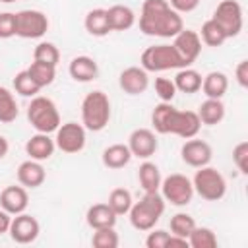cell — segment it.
Segmentation results:
<instances>
[{
  "mask_svg": "<svg viewBox=\"0 0 248 248\" xmlns=\"http://www.w3.org/2000/svg\"><path fill=\"white\" fill-rule=\"evenodd\" d=\"M196 112H198V118L202 124L215 126L225 118V105L221 99H207L205 97V101L200 105V108Z\"/></svg>",
  "mask_w": 248,
  "mask_h": 248,
  "instance_id": "27",
  "label": "cell"
},
{
  "mask_svg": "<svg viewBox=\"0 0 248 248\" xmlns=\"http://www.w3.org/2000/svg\"><path fill=\"white\" fill-rule=\"evenodd\" d=\"M110 209L116 213V215H128L134 200H132V192L126 190V188H114L110 194H108V202Z\"/></svg>",
  "mask_w": 248,
  "mask_h": 248,
  "instance_id": "32",
  "label": "cell"
},
{
  "mask_svg": "<svg viewBox=\"0 0 248 248\" xmlns=\"http://www.w3.org/2000/svg\"><path fill=\"white\" fill-rule=\"evenodd\" d=\"M16 37V14L14 12H0V39Z\"/></svg>",
  "mask_w": 248,
  "mask_h": 248,
  "instance_id": "41",
  "label": "cell"
},
{
  "mask_svg": "<svg viewBox=\"0 0 248 248\" xmlns=\"http://www.w3.org/2000/svg\"><path fill=\"white\" fill-rule=\"evenodd\" d=\"M227 89H229V78L225 72L213 70L202 79V91L207 99H223Z\"/></svg>",
  "mask_w": 248,
  "mask_h": 248,
  "instance_id": "24",
  "label": "cell"
},
{
  "mask_svg": "<svg viewBox=\"0 0 248 248\" xmlns=\"http://www.w3.org/2000/svg\"><path fill=\"white\" fill-rule=\"evenodd\" d=\"M10 221H12V215L6 213V211L0 207V234L8 232V229H10Z\"/></svg>",
  "mask_w": 248,
  "mask_h": 248,
  "instance_id": "45",
  "label": "cell"
},
{
  "mask_svg": "<svg viewBox=\"0 0 248 248\" xmlns=\"http://www.w3.org/2000/svg\"><path fill=\"white\" fill-rule=\"evenodd\" d=\"M17 114H19V108H17V101L14 93L8 87L0 85V122L10 124L17 118Z\"/></svg>",
  "mask_w": 248,
  "mask_h": 248,
  "instance_id": "30",
  "label": "cell"
},
{
  "mask_svg": "<svg viewBox=\"0 0 248 248\" xmlns=\"http://www.w3.org/2000/svg\"><path fill=\"white\" fill-rule=\"evenodd\" d=\"M91 244L95 248H116L120 244V238L114 227H103V229H95L91 236Z\"/></svg>",
  "mask_w": 248,
  "mask_h": 248,
  "instance_id": "36",
  "label": "cell"
},
{
  "mask_svg": "<svg viewBox=\"0 0 248 248\" xmlns=\"http://www.w3.org/2000/svg\"><path fill=\"white\" fill-rule=\"evenodd\" d=\"M140 62H141V68L145 72H167V70L186 68L172 45H153V46H147L141 52Z\"/></svg>",
  "mask_w": 248,
  "mask_h": 248,
  "instance_id": "7",
  "label": "cell"
},
{
  "mask_svg": "<svg viewBox=\"0 0 248 248\" xmlns=\"http://www.w3.org/2000/svg\"><path fill=\"white\" fill-rule=\"evenodd\" d=\"M85 128L83 124L78 122H64L56 128V136H54V143L56 149H60L62 153H79L85 147L87 136H85Z\"/></svg>",
  "mask_w": 248,
  "mask_h": 248,
  "instance_id": "11",
  "label": "cell"
},
{
  "mask_svg": "<svg viewBox=\"0 0 248 248\" xmlns=\"http://www.w3.org/2000/svg\"><path fill=\"white\" fill-rule=\"evenodd\" d=\"M194 194L205 202H219L227 194V180L215 167H200L192 178Z\"/></svg>",
  "mask_w": 248,
  "mask_h": 248,
  "instance_id": "6",
  "label": "cell"
},
{
  "mask_svg": "<svg viewBox=\"0 0 248 248\" xmlns=\"http://www.w3.org/2000/svg\"><path fill=\"white\" fill-rule=\"evenodd\" d=\"M48 31V17L41 10L16 12V35L21 39H41Z\"/></svg>",
  "mask_w": 248,
  "mask_h": 248,
  "instance_id": "10",
  "label": "cell"
},
{
  "mask_svg": "<svg viewBox=\"0 0 248 248\" xmlns=\"http://www.w3.org/2000/svg\"><path fill=\"white\" fill-rule=\"evenodd\" d=\"M202 79L203 78H202V74L198 70L186 66V68L176 70V76H174L172 81H174L176 91H182L186 95H192V93H198L202 89Z\"/></svg>",
  "mask_w": 248,
  "mask_h": 248,
  "instance_id": "25",
  "label": "cell"
},
{
  "mask_svg": "<svg viewBox=\"0 0 248 248\" xmlns=\"http://www.w3.org/2000/svg\"><path fill=\"white\" fill-rule=\"evenodd\" d=\"M180 157L182 161L188 165V167H194V169H200V167H205L211 163V157H213V149L207 141L203 140H196V138H190L182 143L180 147Z\"/></svg>",
  "mask_w": 248,
  "mask_h": 248,
  "instance_id": "15",
  "label": "cell"
},
{
  "mask_svg": "<svg viewBox=\"0 0 248 248\" xmlns=\"http://www.w3.org/2000/svg\"><path fill=\"white\" fill-rule=\"evenodd\" d=\"M184 29L182 16L167 0H145L140 12V31L149 37L170 39Z\"/></svg>",
  "mask_w": 248,
  "mask_h": 248,
  "instance_id": "1",
  "label": "cell"
},
{
  "mask_svg": "<svg viewBox=\"0 0 248 248\" xmlns=\"http://www.w3.org/2000/svg\"><path fill=\"white\" fill-rule=\"evenodd\" d=\"M198 35H200L202 43L207 45V46H221V45L227 41V35L223 33V29H221L211 17H209L207 21H203L202 31H200Z\"/></svg>",
  "mask_w": 248,
  "mask_h": 248,
  "instance_id": "33",
  "label": "cell"
},
{
  "mask_svg": "<svg viewBox=\"0 0 248 248\" xmlns=\"http://www.w3.org/2000/svg\"><path fill=\"white\" fill-rule=\"evenodd\" d=\"M14 89L21 97H35L41 91V87L31 79V76L27 74V70H21V72H17L14 76Z\"/></svg>",
  "mask_w": 248,
  "mask_h": 248,
  "instance_id": "37",
  "label": "cell"
},
{
  "mask_svg": "<svg viewBox=\"0 0 248 248\" xmlns=\"http://www.w3.org/2000/svg\"><path fill=\"white\" fill-rule=\"evenodd\" d=\"M8 232H10V238L16 244H31L39 238L41 225L33 215L23 211V213H17V215L12 217Z\"/></svg>",
  "mask_w": 248,
  "mask_h": 248,
  "instance_id": "12",
  "label": "cell"
},
{
  "mask_svg": "<svg viewBox=\"0 0 248 248\" xmlns=\"http://www.w3.org/2000/svg\"><path fill=\"white\" fill-rule=\"evenodd\" d=\"M170 232H167L165 229H151L147 231V238H145V246L147 248H167Z\"/></svg>",
  "mask_w": 248,
  "mask_h": 248,
  "instance_id": "40",
  "label": "cell"
},
{
  "mask_svg": "<svg viewBox=\"0 0 248 248\" xmlns=\"http://www.w3.org/2000/svg\"><path fill=\"white\" fill-rule=\"evenodd\" d=\"M138 180H140V186L143 192H159L163 176H161L159 167L145 159L138 169Z\"/></svg>",
  "mask_w": 248,
  "mask_h": 248,
  "instance_id": "28",
  "label": "cell"
},
{
  "mask_svg": "<svg viewBox=\"0 0 248 248\" xmlns=\"http://www.w3.org/2000/svg\"><path fill=\"white\" fill-rule=\"evenodd\" d=\"M29 205V194L25 186H6L0 192V207L10 213V215H17L23 213Z\"/></svg>",
  "mask_w": 248,
  "mask_h": 248,
  "instance_id": "17",
  "label": "cell"
},
{
  "mask_svg": "<svg viewBox=\"0 0 248 248\" xmlns=\"http://www.w3.org/2000/svg\"><path fill=\"white\" fill-rule=\"evenodd\" d=\"M33 60H39V62H45V64H50V66H58L60 50H58V46L54 43L41 41L33 50Z\"/></svg>",
  "mask_w": 248,
  "mask_h": 248,
  "instance_id": "35",
  "label": "cell"
},
{
  "mask_svg": "<svg viewBox=\"0 0 248 248\" xmlns=\"http://www.w3.org/2000/svg\"><path fill=\"white\" fill-rule=\"evenodd\" d=\"M153 87H155L157 97L163 103H172V99L176 95V87H174V81L170 78H155Z\"/></svg>",
  "mask_w": 248,
  "mask_h": 248,
  "instance_id": "38",
  "label": "cell"
},
{
  "mask_svg": "<svg viewBox=\"0 0 248 248\" xmlns=\"http://www.w3.org/2000/svg\"><path fill=\"white\" fill-rule=\"evenodd\" d=\"M118 85L128 95H141L149 87V72L141 66H128L118 76Z\"/></svg>",
  "mask_w": 248,
  "mask_h": 248,
  "instance_id": "16",
  "label": "cell"
},
{
  "mask_svg": "<svg viewBox=\"0 0 248 248\" xmlns=\"http://www.w3.org/2000/svg\"><path fill=\"white\" fill-rule=\"evenodd\" d=\"M83 27L93 37H105V35H108L110 33V25H108V19H107V10L105 8H93V10H89L85 14Z\"/></svg>",
  "mask_w": 248,
  "mask_h": 248,
  "instance_id": "26",
  "label": "cell"
},
{
  "mask_svg": "<svg viewBox=\"0 0 248 248\" xmlns=\"http://www.w3.org/2000/svg\"><path fill=\"white\" fill-rule=\"evenodd\" d=\"M234 78H236V83L246 89L248 87V60H240L236 70H234Z\"/></svg>",
  "mask_w": 248,
  "mask_h": 248,
  "instance_id": "43",
  "label": "cell"
},
{
  "mask_svg": "<svg viewBox=\"0 0 248 248\" xmlns=\"http://www.w3.org/2000/svg\"><path fill=\"white\" fill-rule=\"evenodd\" d=\"M8 149H10V143H8V140L4 138V136H0V161L8 155Z\"/></svg>",
  "mask_w": 248,
  "mask_h": 248,
  "instance_id": "46",
  "label": "cell"
},
{
  "mask_svg": "<svg viewBox=\"0 0 248 248\" xmlns=\"http://www.w3.org/2000/svg\"><path fill=\"white\" fill-rule=\"evenodd\" d=\"M116 217L118 215L110 209L108 203H93L85 213V221L93 231L95 229H103V227H114L116 225Z\"/></svg>",
  "mask_w": 248,
  "mask_h": 248,
  "instance_id": "23",
  "label": "cell"
},
{
  "mask_svg": "<svg viewBox=\"0 0 248 248\" xmlns=\"http://www.w3.org/2000/svg\"><path fill=\"white\" fill-rule=\"evenodd\" d=\"M167 248H190V246H188V240L186 238L176 236V234H170L169 236V242H167Z\"/></svg>",
  "mask_w": 248,
  "mask_h": 248,
  "instance_id": "44",
  "label": "cell"
},
{
  "mask_svg": "<svg viewBox=\"0 0 248 248\" xmlns=\"http://www.w3.org/2000/svg\"><path fill=\"white\" fill-rule=\"evenodd\" d=\"M107 19H108L110 31H128L136 23V14L130 6L114 4L107 10Z\"/></svg>",
  "mask_w": 248,
  "mask_h": 248,
  "instance_id": "21",
  "label": "cell"
},
{
  "mask_svg": "<svg viewBox=\"0 0 248 248\" xmlns=\"http://www.w3.org/2000/svg\"><path fill=\"white\" fill-rule=\"evenodd\" d=\"M54 149H56V143L50 138V134L37 132L35 136H31L25 141V153L29 155V159H35V161H41V163L48 161L54 155Z\"/></svg>",
  "mask_w": 248,
  "mask_h": 248,
  "instance_id": "18",
  "label": "cell"
},
{
  "mask_svg": "<svg viewBox=\"0 0 248 248\" xmlns=\"http://www.w3.org/2000/svg\"><path fill=\"white\" fill-rule=\"evenodd\" d=\"M27 74L31 76V79L43 89L46 85H50L56 78V66H50V64H45V62H39V60H33L27 68Z\"/></svg>",
  "mask_w": 248,
  "mask_h": 248,
  "instance_id": "29",
  "label": "cell"
},
{
  "mask_svg": "<svg viewBox=\"0 0 248 248\" xmlns=\"http://www.w3.org/2000/svg\"><path fill=\"white\" fill-rule=\"evenodd\" d=\"M211 19L223 29L227 39L236 37L242 31L244 25V16H242V6L236 0H221L211 16Z\"/></svg>",
  "mask_w": 248,
  "mask_h": 248,
  "instance_id": "9",
  "label": "cell"
},
{
  "mask_svg": "<svg viewBox=\"0 0 248 248\" xmlns=\"http://www.w3.org/2000/svg\"><path fill=\"white\" fill-rule=\"evenodd\" d=\"M190 248H215L217 246V234L209 227H194L188 236Z\"/></svg>",
  "mask_w": 248,
  "mask_h": 248,
  "instance_id": "31",
  "label": "cell"
},
{
  "mask_svg": "<svg viewBox=\"0 0 248 248\" xmlns=\"http://www.w3.org/2000/svg\"><path fill=\"white\" fill-rule=\"evenodd\" d=\"M167 2L178 14H190L200 6V0H167Z\"/></svg>",
  "mask_w": 248,
  "mask_h": 248,
  "instance_id": "42",
  "label": "cell"
},
{
  "mask_svg": "<svg viewBox=\"0 0 248 248\" xmlns=\"http://www.w3.org/2000/svg\"><path fill=\"white\" fill-rule=\"evenodd\" d=\"M27 120L29 124L41 134H52L60 126V112L52 99L35 95L27 107Z\"/></svg>",
  "mask_w": 248,
  "mask_h": 248,
  "instance_id": "5",
  "label": "cell"
},
{
  "mask_svg": "<svg viewBox=\"0 0 248 248\" xmlns=\"http://www.w3.org/2000/svg\"><path fill=\"white\" fill-rule=\"evenodd\" d=\"M196 227V221L190 213H184V211H178L170 217V234H176V236H182L188 240L192 229Z\"/></svg>",
  "mask_w": 248,
  "mask_h": 248,
  "instance_id": "34",
  "label": "cell"
},
{
  "mask_svg": "<svg viewBox=\"0 0 248 248\" xmlns=\"http://www.w3.org/2000/svg\"><path fill=\"white\" fill-rule=\"evenodd\" d=\"M151 126L155 134H174L178 138H196L202 122L196 110H178L172 103H159L151 112Z\"/></svg>",
  "mask_w": 248,
  "mask_h": 248,
  "instance_id": "2",
  "label": "cell"
},
{
  "mask_svg": "<svg viewBox=\"0 0 248 248\" xmlns=\"http://www.w3.org/2000/svg\"><path fill=\"white\" fill-rule=\"evenodd\" d=\"M232 161L242 174H248V141H240L232 147Z\"/></svg>",
  "mask_w": 248,
  "mask_h": 248,
  "instance_id": "39",
  "label": "cell"
},
{
  "mask_svg": "<svg viewBox=\"0 0 248 248\" xmlns=\"http://www.w3.org/2000/svg\"><path fill=\"white\" fill-rule=\"evenodd\" d=\"M126 145L130 147L132 157H138V159H149L159 149L157 136L149 128H136L128 136V143Z\"/></svg>",
  "mask_w": 248,
  "mask_h": 248,
  "instance_id": "14",
  "label": "cell"
},
{
  "mask_svg": "<svg viewBox=\"0 0 248 248\" xmlns=\"http://www.w3.org/2000/svg\"><path fill=\"white\" fill-rule=\"evenodd\" d=\"M110 99L103 91H91L81 101V124L89 132H101L110 120Z\"/></svg>",
  "mask_w": 248,
  "mask_h": 248,
  "instance_id": "4",
  "label": "cell"
},
{
  "mask_svg": "<svg viewBox=\"0 0 248 248\" xmlns=\"http://www.w3.org/2000/svg\"><path fill=\"white\" fill-rule=\"evenodd\" d=\"M68 72H70V78L74 81H79V83H87V81H93L99 74V66L95 62V58L87 56V54H81V56H76L72 58L70 66H68Z\"/></svg>",
  "mask_w": 248,
  "mask_h": 248,
  "instance_id": "20",
  "label": "cell"
},
{
  "mask_svg": "<svg viewBox=\"0 0 248 248\" xmlns=\"http://www.w3.org/2000/svg\"><path fill=\"white\" fill-rule=\"evenodd\" d=\"M159 192L165 198V202H169L170 205H176V207L188 205L194 198L192 180L186 174H180V172H174V174H169L167 178H163L161 186H159Z\"/></svg>",
  "mask_w": 248,
  "mask_h": 248,
  "instance_id": "8",
  "label": "cell"
},
{
  "mask_svg": "<svg viewBox=\"0 0 248 248\" xmlns=\"http://www.w3.org/2000/svg\"><path fill=\"white\" fill-rule=\"evenodd\" d=\"M16 174H17V182L25 188H39L46 180L45 167L41 165V161H35V159H27V161L19 163Z\"/></svg>",
  "mask_w": 248,
  "mask_h": 248,
  "instance_id": "19",
  "label": "cell"
},
{
  "mask_svg": "<svg viewBox=\"0 0 248 248\" xmlns=\"http://www.w3.org/2000/svg\"><path fill=\"white\" fill-rule=\"evenodd\" d=\"M165 205L167 202L161 196V192H143V198L132 203L128 211L130 225L136 231H151L165 213Z\"/></svg>",
  "mask_w": 248,
  "mask_h": 248,
  "instance_id": "3",
  "label": "cell"
},
{
  "mask_svg": "<svg viewBox=\"0 0 248 248\" xmlns=\"http://www.w3.org/2000/svg\"><path fill=\"white\" fill-rule=\"evenodd\" d=\"M132 159V151L126 143H112L108 147L103 149V155H101V161L107 169H112V170H118V169H124Z\"/></svg>",
  "mask_w": 248,
  "mask_h": 248,
  "instance_id": "22",
  "label": "cell"
},
{
  "mask_svg": "<svg viewBox=\"0 0 248 248\" xmlns=\"http://www.w3.org/2000/svg\"><path fill=\"white\" fill-rule=\"evenodd\" d=\"M0 2H4V4H12V2H16V0H0Z\"/></svg>",
  "mask_w": 248,
  "mask_h": 248,
  "instance_id": "47",
  "label": "cell"
},
{
  "mask_svg": "<svg viewBox=\"0 0 248 248\" xmlns=\"http://www.w3.org/2000/svg\"><path fill=\"white\" fill-rule=\"evenodd\" d=\"M172 39H174L172 41V46L178 52V56L184 62V66H192L198 60L200 52H202V39H200L198 31H194V29H182Z\"/></svg>",
  "mask_w": 248,
  "mask_h": 248,
  "instance_id": "13",
  "label": "cell"
}]
</instances>
